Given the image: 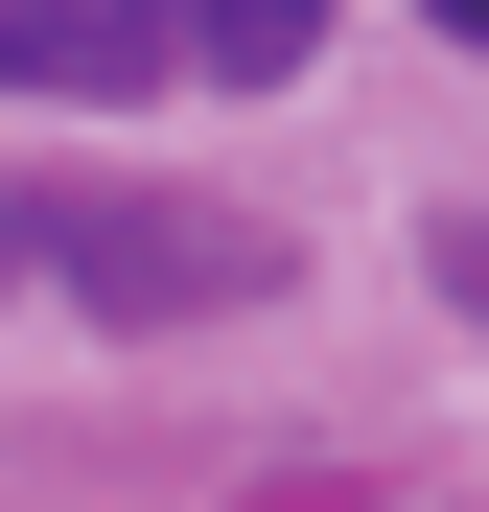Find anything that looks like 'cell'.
<instances>
[{
	"label": "cell",
	"instance_id": "obj_1",
	"mask_svg": "<svg viewBox=\"0 0 489 512\" xmlns=\"http://www.w3.org/2000/svg\"><path fill=\"white\" fill-rule=\"evenodd\" d=\"M0 256H47V280H94V303H233L257 280L233 233H140V187H0Z\"/></svg>",
	"mask_w": 489,
	"mask_h": 512
},
{
	"label": "cell",
	"instance_id": "obj_2",
	"mask_svg": "<svg viewBox=\"0 0 489 512\" xmlns=\"http://www.w3.org/2000/svg\"><path fill=\"white\" fill-rule=\"evenodd\" d=\"M163 70H187V47H163V0H0V94H163Z\"/></svg>",
	"mask_w": 489,
	"mask_h": 512
},
{
	"label": "cell",
	"instance_id": "obj_3",
	"mask_svg": "<svg viewBox=\"0 0 489 512\" xmlns=\"http://www.w3.org/2000/svg\"><path fill=\"white\" fill-rule=\"evenodd\" d=\"M163 47H210L233 94H280V70L326 47V0H163Z\"/></svg>",
	"mask_w": 489,
	"mask_h": 512
},
{
	"label": "cell",
	"instance_id": "obj_4",
	"mask_svg": "<svg viewBox=\"0 0 489 512\" xmlns=\"http://www.w3.org/2000/svg\"><path fill=\"white\" fill-rule=\"evenodd\" d=\"M443 24H466V47H489V0H443Z\"/></svg>",
	"mask_w": 489,
	"mask_h": 512
},
{
	"label": "cell",
	"instance_id": "obj_5",
	"mask_svg": "<svg viewBox=\"0 0 489 512\" xmlns=\"http://www.w3.org/2000/svg\"><path fill=\"white\" fill-rule=\"evenodd\" d=\"M466 303H489V233H466Z\"/></svg>",
	"mask_w": 489,
	"mask_h": 512
}]
</instances>
